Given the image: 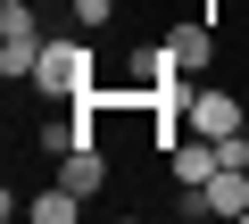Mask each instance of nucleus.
<instances>
[{
	"instance_id": "f257e3e1",
	"label": "nucleus",
	"mask_w": 249,
	"mask_h": 224,
	"mask_svg": "<svg viewBox=\"0 0 249 224\" xmlns=\"http://www.w3.org/2000/svg\"><path fill=\"white\" fill-rule=\"evenodd\" d=\"M91 67H100L91 58V34H58V42H42V58H34L25 83L42 100H75V91H91Z\"/></svg>"
},
{
	"instance_id": "f03ea898",
	"label": "nucleus",
	"mask_w": 249,
	"mask_h": 224,
	"mask_svg": "<svg viewBox=\"0 0 249 224\" xmlns=\"http://www.w3.org/2000/svg\"><path fill=\"white\" fill-rule=\"evenodd\" d=\"M42 9H34V0H0V75H34V58H42Z\"/></svg>"
},
{
	"instance_id": "7ed1b4c3",
	"label": "nucleus",
	"mask_w": 249,
	"mask_h": 224,
	"mask_svg": "<svg viewBox=\"0 0 249 224\" xmlns=\"http://www.w3.org/2000/svg\"><path fill=\"white\" fill-rule=\"evenodd\" d=\"M249 125V100L241 91H224V83H191V133H241Z\"/></svg>"
},
{
	"instance_id": "20e7f679",
	"label": "nucleus",
	"mask_w": 249,
	"mask_h": 224,
	"mask_svg": "<svg viewBox=\"0 0 249 224\" xmlns=\"http://www.w3.org/2000/svg\"><path fill=\"white\" fill-rule=\"evenodd\" d=\"M183 216H249V174L241 166H216V183L183 191Z\"/></svg>"
},
{
	"instance_id": "39448f33",
	"label": "nucleus",
	"mask_w": 249,
	"mask_h": 224,
	"mask_svg": "<svg viewBox=\"0 0 249 224\" xmlns=\"http://www.w3.org/2000/svg\"><path fill=\"white\" fill-rule=\"evenodd\" d=\"M166 58H175V75L208 83V75H216V17H208V25H175V34H166Z\"/></svg>"
},
{
	"instance_id": "423d86ee",
	"label": "nucleus",
	"mask_w": 249,
	"mask_h": 224,
	"mask_svg": "<svg viewBox=\"0 0 249 224\" xmlns=\"http://www.w3.org/2000/svg\"><path fill=\"white\" fill-rule=\"evenodd\" d=\"M166 174H175V191H199V183H216V141H208V133H183V141L166 150Z\"/></svg>"
},
{
	"instance_id": "0eeeda50",
	"label": "nucleus",
	"mask_w": 249,
	"mask_h": 224,
	"mask_svg": "<svg viewBox=\"0 0 249 224\" xmlns=\"http://www.w3.org/2000/svg\"><path fill=\"white\" fill-rule=\"evenodd\" d=\"M58 183L83 191V199H100V191H108V158H100V141H75V150L58 158Z\"/></svg>"
},
{
	"instance_id": "6e6552de",
	"label": "nucleus",
	"mask_w": 249,
	"mask_h": 224,
	"mask_svg": "<svg viewBox=\"0 0 249 224\" xmlns=\"http://www.w3.org/2000/svg\"><path fill=\"white\" fill-rule=\"evenodd\" d=\"M25 216H34V224H75V216H83V191L50 183V191H34V199H25Z\"/></svg>"
}]
</instances>
